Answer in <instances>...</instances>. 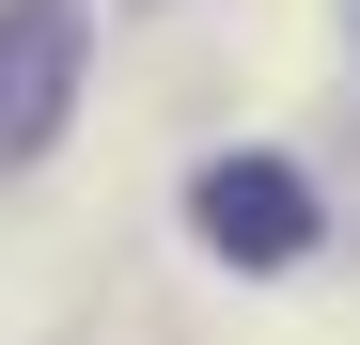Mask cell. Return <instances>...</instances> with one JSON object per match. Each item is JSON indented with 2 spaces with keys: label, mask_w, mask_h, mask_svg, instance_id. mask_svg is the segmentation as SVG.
<instances>
[{
  "label": "cell",
  "mask_w": 360,
  "mask_h": 345,
  "mask_svg": "<svg viewBox=\"0 0 360 345\" xmlns=\"http://www.w3.org/2000/svg\"><path fill=\"white\" fill-rule=\"evenodd\" d=\"M63 94H79V16L63 0H0V157H47Z\"/></svg>",
  "instance_id": "6da1fadb"
},
{
  "label": "cell",
  "mask_w": 360,
  "mask_h": 345,
  "mask_svg": "<svg viewBox=\"0 0 360 345\" xmlns=\"http://www.w3.org/2000/svg\"><path fill=\"white\" fill-rule=\"evenodd\" d=\"M188 204H204V236H219L235 267H297V251H314V189H297L282 157H219Z\"/></svg>",
  "instance_id": "7a4b0ae2"
}]
</instances>
